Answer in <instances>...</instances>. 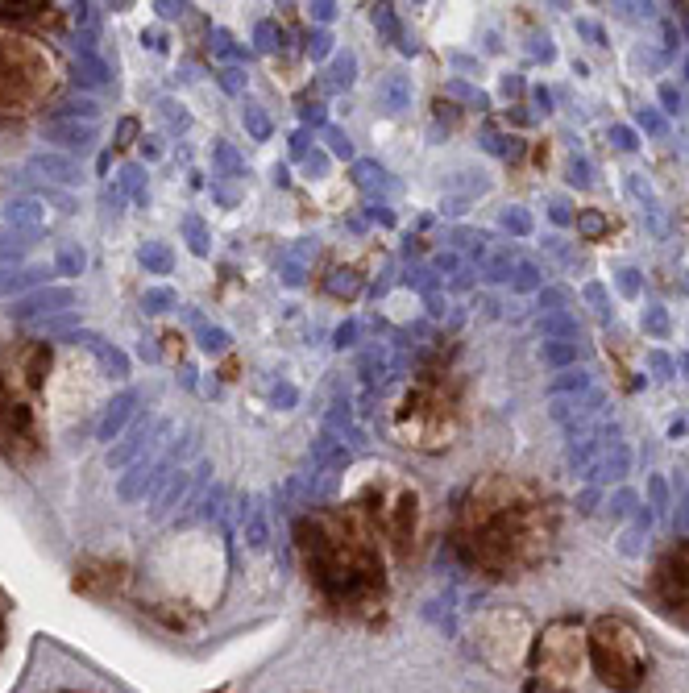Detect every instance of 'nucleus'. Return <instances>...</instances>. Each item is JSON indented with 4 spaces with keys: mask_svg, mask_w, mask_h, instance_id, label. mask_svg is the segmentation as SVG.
<instances>
[{
    "mask_svg": "<svg viewBox=\"0 0 689 693\" xmlns=\"http://www.w3.org/2000/svg\"><path fill=\"white\" fill-rule=\"evenodd\" d=\"M557 532V503L540 482L490 469L461 494L449 540L470 573L486 581H519L553 557Z\"/></svg>",
    "mask_w": 689,
    "mask_h": 693,
    "instance_id": "1",
    "label": "nucleus"
},
{
    "mask_svg": "<svg viewBox=\"0 0 689 693\" xmlns=\"http://www.w3.org/2000/svg\"><path fill=\"white\" fill-rule=\"evenodd\" d=\"M295 557L320 611L374 623L391 602V557L349 503L316 507L295 523Z\"/></svg>",
    "mask_w": 689,
    "mask_h": 693,
    "instance_id": "2",
    "label": "nucleus"
},
{
    "mask_svg": "<svg viewBox=\"0 0 689 693\" xmlns=\"http://www.w3.org/2000/svg\"><path fill=\"white\" fill-rule=\"evenodd\" d=\"M345 503L370 523V532L378 544L387 548L391 565H411L424 548V528H428V511H424V494L407 474L391 465H370L362 469V478L353 482Z\"/></svg>",
    "mask_w": 689,
    "mask_h": 693,
    "instance_id": "3",
    "label": "nucleus"
},
{
    "mask_svg": "<svg viewBox=\"0 0 689 693\" xmlns=\"http://www.w3.org/2000/svg\"><path fill=\"white\" fill-rule=\"evenodd\" d=\"M465 432L461 378L449 366H428L391 403V436L416 453H449Z\"/></svg>",
    "mask_w": 689,
    "mask_h": 693,
    "instance_id": "4",
    "label": "nucleus"
},
{
    "mask_svg": "<svg viewBox=\"0 0 689 693\" xmlns=\"http://www.w3.org/2000/svg\"><path fill=\"white\" fill-rule=\"evenodd\" d=\"M532 693H577L590 677V648L582 619H553L536 631L528 664H523Z\"/></svg>",
    "mask_w": 689,
    "mask_h": 693,
    "instance_id": "5",
    "label": "nucleus"
},
{
    "mask_svg": "<svg viewBox=\"0 0 689 693\" xmlns=\"http://www.w3.org/2000/svg\"><path fill=\"white\" fill-rule=\"evenodd\" d=\"M586 648H590V673L611 693H640L648 685L652 656L636 623L623 615H598L586 623Z\"/></svg>",
    "mask_w": 689,
    "mask_h": 693,
    "instance_id": "6",
    "label": "nucleus"
},
{
    "mask_svg": "<svg viewBox=\"0 0 689 693\" xmlns=\"http://www.w3.org/2000/svg\"><path fill=\"white\" fill-rule=\"evenodd\" d=\"M478 656L490 664L494 673H523V664H528V652H532V640H536V627L528 623V615L511 611V606H503V611H490L478 631Z\"/></svg>",
    "mask_w": 689,
    "mask_h": 693,
    "instance_id": "7",
    "label": "nucleus"
},
{
    "mask_svg": "<svg viewBox=\"0 0 689 693\" xmlns=\"http://www.w3.org/2000/svg\"><path fill=\"white\" fill-rule=\"evenodd\" d=\"M46 92V67L21 38H0V113H25Z\"/></svg>",
    "mask_w": 689,
    "mask_h": 693,
    "instance_id": "8",
    "label": "nucleus"
},
{
    "mask_svg": "<svg viewBox=\"0 0 689 693\" xmlns=\"http://www.w3.org/2000/svg\"><path fill=\"white\" fill-rule=\"evenodd\" d=\"M648 594L660 615L689 631V536L660 552V561L652 565L648 577Z\"/></svg>",
    "mask_w": 689,
    "mask_h": 693,
    "instance_id": "9",
    "label": "nucleus"
},
{
    "mask_svg": "<svg viewBox=\"0 0 689 693\" xmlns=\"http://www.w3.org/2000/svg\"><path fill=\"white\" fill-rule=\"evenodd\" d=\"M38 449V432H34V411L17 399V391L0 374V453L5 457H30Z\"/></svg>",
    "mask_w": 689,
    "mask_h": 693,
    "instance_id": "10",
    "label": "nucleus"
},
{
    "mask_svg": "<svg viewBox=\"0 0 689 693\" xmlns=\"http://www.w3.org/2000/svg\"><path fill=\"white\" fill-rule=\"evenodd\" d=\"M0 21L9 25H42V21H54V9L46 0H17V5H0Z\"/></svg>",
    "mask_w": 689,
    "mask_h": 693,
    "instance_id": "11",
    "label": "nucleus"
},
{
    "mask_svg": "<svg viewBox=\"0 0 689 693\" xmlns=\"http://www.w3.org/2000/svg\"><path fill=\"white\" fill-rule=\"evenodd\" d=\"M67 303H71V291L50 287V291H38V295H30V299H21L17 308H9V316L25 320V316H38V312H50V308H67Z\"/></svg>",
    "mask_w": 689,
    "mask_h": 693,
    "instance_id": "12",
    "label": "nucleus"
},
{
    "mask_svg": "<svg viewBox=\"0 0 689 693\" xmlns=\"http://www.w3.org/2000/svg\"><path fill=\"white\" fill-rule=\"evenodd\" d=\"M46 137L50 142H59V146H71V150H84L92 137H96V129H92V121H59V125H50L46 129Z\"/></svg>",
    "mask_w": 689,
    "mask_h": 693,
    "instance_id": "13",
    "label": "nucleus"
},
{
    "mask_svg": "<svg viewBox=\"0 0 689 693\" xmlns=\"http://www.w3.org/2000/svg\"><path fill=\"white\" fill-rule=\"evenodd\" d=\"M129 407H133V391H125L113 407H108L104 411V420H100V440H108V436H113L121 424H125V415H129Z\"/></svg>",
    "mask_w": 689,
    "mask_h": 693,
    "instance_id": "14",
    "label": "nucleus"
},
{
    "mask_svg": "<svg viewBox=\"0 0 689 693\" xmlns=\"http://www.w3.org/2000/svg\"><path fill=\"white\" fill-rule=\"evenodd\" d=\"M92 349L100 353V362H104V370H108V374H113V378H125V374H129V362H125V353H121V349H108V345H100V341H96Z\"/></svg>",
    "mask_w": 689,
    "mask_h": 693,
    "instance_id": "15",
    "label": "nucleus"
},
{
    "mask_svg": "<svg viewBox=\"0 0 689 693\" xmlns=\"http://www.w3.org/2000/svg\"><path fill=\"white\" fill-rule=\"evenodd\" d=\"M50 270H21V274H13V279H0V295H9V291H25V287H34V283H42Z\"/></svg>",
    "mask_w": 689,
    "mask_h": 693,
    "instance_id": "16",
    "label": "nucleus"
},
{
    "mask_svg": "<svg viewBox=\"0 0 689 693\" xmlns=\"http://www.w3.org/2000/svg\"><path fill=\"white\" fill-rule=\"evenodd\" d=\"M34 166H42V171H46V175H54V179H67V183L75 179L71 166H67L63 158H54V154H38V158H34Z\"/></svg>",
    "mask_w": 689,
    "mask_h": 693,
    "instance_id": "17",
    "label": "nucleus"
},
{
    "mask_svg": "<svg viewBox=\"0 0 689 693\" xmlns=\"http://www.w3.org/2000/svg\"><path fill=\"white\" fill-rule=\"evenodd\" d=\"M142 262H146L154 274H167V270H171V254H167L162 245H146V249H142Z\"/></svg>",
    "mask_w": 689,
    "mask_h": 693,
    "instance_id": "18",
    "label": "nucleus"
},
{
    "mask_svg": "<svg viewBox=\"0 0 689 693\" xmlns=\"http://www.w3.org/2000/svg\"><path fill=\"white\" fill-rule=\"evenodd\" d=\"M9 220H17V225H34L38 220V204H30V200H17V204H9V212H5Z\"/></svg>",
    "mask_w": 689,
    "mask_h": 693,
    "instance_id": "19",
    "label": "nucleus"
},
{
    "mask_svg": "<svg viewBox=\"0 0 689 693\" xmlns=\"http://www.w3.org/2000/svg\"><path fill=\"white\" fill-rule=\"evenodd\" d=\"M59 270L63 274H79V270H84V254H79V249H63V254H59Z\"/></svg>",
    "mask_w": 689,
    "mask_h": 693,
    "instance_id": "20",
    "label": "nucleus"
},
{
    "mask_svg": "<svg viewBox=\"0 0 689 693\" xmlns=\"http://www.w3.org/2000/svg\"><path fill=\"white\" fill-rule=\"evenodd\" d=\"M171 303H175L171 291H150V295H146V308H150V312H162V308H171Z\"/></svg>",
    "mask_w": 689,
    "mask_h": 693,
    "instance_id": "21",
    "label": "nucleus"
},
{
    "mask_svg": "<svg viewBox=\"0 0 689 693\" xmlns=\"http://www.w3.org/2000/svg\"><path fill=\"white\" fill-rule=\"evenodd\" d=\"M63 693H75V689H63Z\"/></svg>",
    "mask_w": 689,
    "mask_h": 693,
    "instance_id": "22",
    "label": "nucleus"
}]
</instances>
